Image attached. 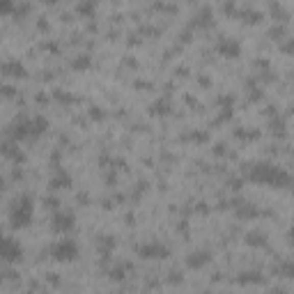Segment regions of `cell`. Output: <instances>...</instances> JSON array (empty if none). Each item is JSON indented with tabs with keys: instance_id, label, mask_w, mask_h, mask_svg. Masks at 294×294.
<instances>
[{
	"instance_id": "cell-20",
	"label": "cell",
	"mask_w": 294,
	"mask_h": 294,
	"mask_svg": "<svg viewBox=\"0 0 294 294\" xmlns=\"http://www.w3.org/2000/svg\"><path fill=\"white\" fill-rule=\"evenodd\" d=\"M78 12H83V14H90L92 12V9H94V5H92V3H83V5H78Z\"/></svg>"
},
{
	"instance_id": "cell-1",
	"label": "cell",
	"mask_w": 294,
	"mask_h": 294,
	"mask_svg": "<svg viewBox=\"0 0 294 294\" xmlns=\"http://www.w3.org/2000/svg\"><path fill=\"white\" fill-rule=\"evenodd\" d=\"M248 177L257 184H266V186H278L285 188L289 184V175L283 168L274 163H253L248 170Z\"/></svg>"
},
{
	"instance_id": "cell-14",
	"label": "cell",
	"mask_w": 294,
	"mask_h": 294,
	"mask_svg": "<svg viewBox=\"0 0 294 294\" xmlns=\"http://www.w3.org/2000/svg\"><path fill=\"white\" fill-rule=\"evenodd\" d=\"M90 64H92V60H90V55H85V53L76 55V58L71 60V67H74V69H87Z\"/></svg>"
},
{
	"instance_id": "cell-15",
	"label": "cell",
	"mask_w": 294,
	"mask_h": 294,
	"mask_svg": "<svg viewBox=\"0 0 294 294\" xmlns=\"http://www.w3.org/2000/svg\"><path fill=\"white\" fill-rule=\"evenodd\" d=\"M237 283H241V285H246V283H262V274H260V271H257V274H255V271H251V274H241L237 278Z\"/></svg>"
},
{
	"instance_id": "cell-21",
	"label": "cell",
	"mask_w": 294,
	"mask_h": 294,
	"mask_svg": "<svg viewBox=\"0 0 294 294\" xmlns=\"http://www.w3.org/2000/svg\"><path fill=\"white\" fill-rule=\"evenodd\" d=\"M280 48H283L285 53H294V37L289 41H285V44H280Z\"/></svg>"
},
{
	"instance_id": "cell-3",
	"label": "cell",
	"mask_w": 294,
	"mask_h": 294,
	"mask_svg": "<svg viewBox=\"0 0 294 294\" xmlns=\"http://www.w3.org/2000/svg\"><path fill=\"white\" fill-rule=\"evenodd\" d=\"M9 218H12L14 228H26L32 220V198L30 195L16 198L12 205V211H9Z\"/></svg>"
},
{
	"instance_id": "cell-5",
	"label": "cell",
	"mask_w": 294,
	"mask_h": 294,
	"mask_svg": "<svg viewBox=\"0 0 294 294\" xmlns=\"http://www.w3.org/2000/svg\"><path fill=\"white\" fill-rule=\"evenodd\" d=\"M136 251H138V255H140V257H150V260H159V257H168L170 255L168 248H165L163 243H156V241L142 243V246H138Z\"/></svg>"
},
{
	"instance_id": "cell-10",
	"label": "cell",
	"mask_w": 294,
	"mask_h": 294,
	"mask_svg": "<svg viewBox=\"0 0 294 294\" xmlns=\"http://www.w3.org/2000/svg\"><path fill=\"white\" fill-rule=\"evenodd\" d=\"M3 74H5V76H16V78H21V76H26V67H23L18 60H7V62L3 64Z\"/></svg>"
},
{
	"instance_id": "cell-18",
	"label": "cell",
	"mask_w": 294,
	"mask_h": 294,
	"mask_svg": "<svg viewBox=\"0 0 294 294\" xmlns=\"http://www.w3.org/2000/svg\"><path fill=\"white\" fill-rule=\"evenodd\" d=\"M278 274L287 276V278H294V262H283V264L278 266Z\"/></svg>"
},
{
	"instance_id": "cell-8",
	"label": "cell",
	"mask_w": 294,
	"mask_h": 294,
	"mask_svg": "<svg viewBox=\"0 0 294 294\" xmlns=\"http://www.w3.org/2000/svg\"><path fill=\"white\" fill-rule=\"evenodd\" d=\"M216 51H218L220 55H225V58H237V55L241 53V46H239V41L230 39V37H223V39H218V44H216Z\"/></svg>"
},
{
	"instance_id": "cell-6",
	"label": "cell",
	"mask_w": 294,
	"mask_h": 294,
	"mask_svg": "<svg viewBox=\"0 0 294 294\" xmlns=\"http://www.w3.org/2000/svg\"><path fill=\"white\" fill-rule=\"evenodd\" d=\"M0 253H3L5 262H16V260H21L23 248L18 246V243L14 241L12 237H5V239H3V246H0Z\"/></svg>"
},
{
	"instance_id": "cell-2",
	"label": "cell",
	"mask_w": 294,
	"mask_h": 294,
	"mask_svg": "<svg viewBox=\"0 0 294 294\" xmlns=\"http://www.w3.org/2000/svg\"><path fill=\"white\" fill-rule=\"evenodd\" d=\"M46 127H48V122H46V117H41V115H37V117H18L16 122L12 124V129H9V136H12V140H28V138H37L41 136V133L46 131Z\"/></svg>"
},
{
	"instance_id": "cell-16",
	"label": "cell",
	"mask_w": 294,
	"mask_h": 294,
	"mask_svg": "<svg viewBox=\"0 0 294 294\" xmlns=\"http://www.w3.org/2000/svg\"><path fill=\"white\" fill-rule=\"evenodd\" d=\"M14 147H16V145H12V142H5L3 152H5L7 156H12L14 161H23V159H26V156H23V152H21V150H14Z\"/></svg>"
},
{
	"instance_id": "cell-22",
	"label": "cell",
	"mask_w": 294,
	"mask_h": 294,
	"mask_svg": "<svg viewBox=\"0 0 294 294\" xmlns=\"http://www.w3.org/2000/svg\"><path fill=\"white\" fill-rule=\"evenodd\" d=\"M289 241H294V225H292V230H289Z\"/></svg>"
},
{
	"instance_id": "cell-12",
	"label": "cell",
	"mask_w": 294,
	"mask_h": 294,
	"mask_svg": "<svg viewBox=\"0 0 294 294\" xmlns=\"http://www.w3.org/2000/svg\"><path fill=\"white\" fill-rule=\"evenodd\" d=\"M257 214H260V209H255L251 202H239V207H237L239 218H251V216H257Z\"/></svg>"
},
{
	"instance_id": "cell-9",
	"label": "cell",
	"mask_w": 294,
	"mask_h": 294,
	"mask_svg": "<svg viewBox=\"0 0 294 294\" xmlns=\"http://www.w3.org/2000/svg\"><path fill=\"white\" fill-rule=\"evenodd\" d=\"M209 260H211L209 251H195V253H191V255L186 257V266L188 269H200V266H205Z\"/></svg>"
},
{
	"instance_id": "cell-17",
	"label": "cell",
	"mask_w": 294,
	"mask_h": 294,
	"mask_svg": "<svg viewBox=\"0 0 294 294\" xmlns=\"http://www.w3.org/2000/svg\"><path fill=\"white\" fill-rule=\"evenodd\" d=\"M269 127H271V131H274V133L285 136V122H283V117H278V115H276V119H271Z\"/></svg>"
},
{
	"instance_id": "cell-11",
	"label": "cell",
	"mask_w": 294,
	"mask_h": 294,
	"mask_svg": "<svg viewBox=\"0 0 294 294\" xmlns=\"http://www.w3.org/2000/svg\"><path fill=\"white\" fill-rule=\"evenodd\" d=\"M69 184H71V177H69V173L62 168H58V173L51 177V186L53 188H67Z\"/></svg>"
},
{
	"instance_id": "cell-19",
	"label": "cell",
	"mask_w": 294,
	"mask_h": 294,
	"mask_svg": "<svg viewBox=\"0 0 294 294\" xmlns=\"http://www.w3.org/2000/svg\"><path fill=\"white\" fill-rule=\"evenodd\" d=\"M168 110H170V104H168V101H163V99L156 101V104L152 106V113H156V115H163V113H168Z\"/></svg>"
},
{
	"instance_id": "cell-13",
	"label": "cell",
	"mask_w": 294,
	"mask_h": 294,
	"mask_svg": "<svg viewBox=\"0 0 294 294\" xmlns=\"http://www.w3.org/2000/svg\"><path fill=\"white\" fill-rule=\"evenodd\" d=\"M246 243H248V246H266L264 232H248L246 234Z\"/></svg>"
},
{
	"instance_id": "cell-7",
	"label": "cell",
	"mask_w": 294,
	"mask_h": 294,
	"mask_svg": "<svg viewBox=\"0 0 294 294\" xmlns=\"http://www.w3.org/2000/svg\"><path fill=\"white\" fill-rule=\"evenodd\" d=\"M74 216L67 214V211H55L53 218H51V228L55 230V232H69V230H74Z\"/></svg>"
},
{
	"instance_id": "cell-4",
	"label": "cell",
	"mask_w": 294,
	"mask_h": 294,
	"mask_svg": "<svg viewBox=\"0 0 294 294\" xmlns=\"http://www.w3.org/2000/svg\"><path fill=\"white\" fill-rule=\"evenodd\" d=\"M51 255L58 262H71L78 257V248L71 239H60V241H55L53 246H51Z\"/></svg>"
}]
</instances>
